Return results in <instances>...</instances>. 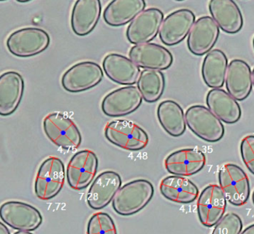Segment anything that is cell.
Masks as SVG:
<instances>
[{
	"label": "cell",
	"instance_id": "6da1fadb",
	"mask_svg": "<svg viewBox=\"0 0 254 234\" xmlns=\"http://www.w3.org/2000/svg\"><path fill=\"white\" fill-rule=\"evenodd\" d=\"M154 193V186L149 180H132L119 189L113 199V208L120 216L136 214L148 205Z\"/></svg>",
	"mask_w": 254,
	"mask_h": 234
},
{
	"label": "cell",
	"instance_id": "7a4b0ae2",
	"mask_svg": "<svg viewBox=\"0 0 254 234\" xmlns=\"http://www.w3.org/2000/svg\"><path fill=\"white\" fill-rule=\"evenodd\" d=\"M44 130L52 143L64 150H75L79 147L82 141L81 132L75 122L59 112L46 116Z\"/></svg>",
	"mask_w": 254,
	"mask_h": 234
},
{
	"label": "cell",
	"instance_id": "3957f363",
	"mask_svg": "<svg viewBox=\"0 0 254 234\" xmlns=\"http://www.w3.org/2000/svg\"><path fill=\"white\" fill-rule=\"evenodd\" d=\"M188 128L197 137L207 142L216 143L224 137L225 129L222 122L203 105H192L185 113Z\"/></svg>",
	"mask_w": 254,
	"mask_h": 234
},
{
	"label": "cell",
	"instance_id": "277c9868",
	"mask_svg": "<svg viewBox=\"0 0 254 234\" xmlns=\"http://www.w3.org/2000/svg\"><path fill=\"white\" fill-rule=\"evenodd\" d=\"M107 140L125 150H142L146 147L149 137L146 131L132 121L118 119L109 122L105 127Z\"/></svg>",
	"mask_w": 254,
	"mask_h": 234
},
{
	"label": "cell",
	"instance_id": "5b68a950",
	"mask_svg": "<svg viewBox=\"0 0 254 234\" xmlns=\"http://www.w3.org/2000/svg\"><path fill=\"white\" fill-rule=\"evenodd\" d=\"M50 44L48 33L42 28L29 27L14 31L7 39L10 53L19 58H29L39 55Z\"/></svg>",
	"mask_w": 254,
	"mask_h": 234
},
{
	"label": "cell",
	"instance_id": "8992f818",
	"mask_svg": "<svg viewBox=\"0 0 254 234\" xmlns=\"http://www.w3.org/2000/svg\"><path fill=\"white\" fill-rule=\"evenodd\" d=\"M220 187L226 199L236 207L245 205L251 194L248 174L238 165L224 164L218 171Z\"/></svg>",
	"mask_w": 254,
	"mask_h": 234
},
{
	"label": "cell",
	"instance_id": "52a82bcc",
	"mask_svg": "<svg viewBox=\"0 0 254 234\" xmlns=\"http://www.w3.org/2000/svg\"><path fill=\"white\" fill-rule=\"evenodd\" d=\"M64 182V164L59 158L50 156L38 169L35 183V195L43 201L52 199L62 191Z\"/></svg>",
	"mask_w": 254,
	"mask_h": 234
},
{
	"label": "cell",
	"instance_id": "ba28073f",
	"mask_svg": "<svg viewBox=\"0 0 254 234\" xmlns=\"http://www.w3.org/2000/svg\"><path fill=\"white\" fill-rule=\"evenodd\" d=\"M0 217L4 223L19 231H34L43 222L41 212L27 203L10 201L0 208Z\"/></svg>",
	"mask_w": 254,
	"mask_h": 234
},
{
	"label": "cell",
	"instance_id": "9c48e42d",
	"mask_svg": "<svg viewBox=\"0 0 254 234\" xmlns=\"http://www.w3.org/2000/svg\"><path fill=\"white\" fill-rule=\"evenodd\" d=\"M103 77V70L99 64L93 61H83L65 72L62 84L67 92H84L97 86Z\"/></svg>",
	"mask_w": 254,
	"mask_h": 234
},
{
	"label": "cell",
	"instance_id": "30bf717a",
	"mask_svg": "<svg viewBox=\"0 0 254 234\" xmlns=\"http://www.w3.org/2000/svg\"><path fill=\"white\" fill-rule=\"evenodd\" d=\"M99 159L90 150L77 152L69 160L66 168L68 184L74 190H82L93 181L97 173Z\"/></svg>",
	"mask_w": 254,
	"mask_h": 234
},
{
	"label": "cell",
	"instance_id": "8fae6325",
	"mask_svg": "<svg viewBox=\"0 0 254 234\" xmlns=\"http://www.w3.org/2000/svg\"><path fill=\"white\" fill-rule=\"evenodd\" d=\"M164 14L156 7L145 9L129 24L126 37L132 44L148 43L154 40L161 27Z\"/></svg>",
	"mask_w": 254,
	"mask_h": 234
},
{
	"label": "cell",
	"instance_id": "7c38bea8",
	"mask_svg": "<svg viewBox=\"0 0 254 234\" xmlns=\"http://www.w3.org/2000/svg\"><path fill=\"white\" fill-rule=\"evenodd\" d=\"M227 199L222 189L216 184L203 189L197 203L199 220L203 226H215L222 219L227 207Z\"/></svg>",
	"mask_w": 254,
	"mask_h": 234
},
{
	"label": "cell",
	"instance_id": "4fadbf2b",
	"mask_svg": "<svg viewBox=\"0 0 254 234\" xmlns=\"http://www.w3.org/2000/svg\"><path fill=\"white\" fill-rule=\"evenodd\" d=\"M195 21V15L190 9L172 12L162 22L159 31L160 40L166 46L179 44L190 34Z\"/></svg>",
	"mask_w": 254,
	"mask_h": 234
},
{
	"label": "cell",
	"instance_id": "5bb4252c",
	"mask_svg": "<svg viewBox=\"0 0 254 234\" xmlns=\"http://www.w3.org/2000/svg\"><path fill=\"white\" fill-rule=\"evenodd\" d=\"M142 99L137 86H124L112 91L104 98L102 110L110 117L127 116L140 107Z\"/></svg>",
	"mask_w": 254,
	"mask_h": 234
},
{
	"label": "cell",
	"instance_id": "9a60e30c",
	"mask_svg": "<svg viewBox=\"0 0 254 234\" xmlns=\"http://www.w3.org/2000/svg\"><path fill=\"white\" fill-rule=\"evenodd\" d=\"M219 27L212 16L198 18L187 40L189 50L195 56H203L212 51L219 37Z\"/></svg>",
	"mask_w": 254,
	"mask_h": 234
},
{
	"label": "cell",
	"instance_id": "2e32d148",
	"mask_svg": "<svg viewBox=\"0 0 254 234\" xmlns=\"http://www.w3.org/2000/svg\"><path fill=\"white\" fill-rule=\"evenodd\" d=\"M129 58L145 70H166L173 64V55L164 46L157 43H144L133 46Z\"/></svg>",
	"mask_w": 254,
	"mask_h": 234
},
{
	"label": "cell",
	"instance_id": "e0dca14e",
	"mask_svg": "<svg viewBox=\"0 0 254 234\" xmlns=\"http://www.w3.org/2000/svg\"><path fill=\"white\" fill-rule=\"evenodd\" d=\"M121 186L122 179L118 173L103 171L95 179L87 192V204L93 210L105 208L113 201Z\"/></svg>",
	"mask_w": 254,
	"mask_h": 234
},
{
	"label": "cell",
	"instance_id": "ac0fdd59",
	"mask_svg": "<svg viewBox=\"0 0 254 234\" xmlns=\"http://www.w3.org/2000/svg\"><path fill=\"white\" fill-rule=\"evenodd\" d=\"M206 162V155L202 151L184 149L170 154L165 160V167L170 174L187 177L201 171Z\"/></svg>",
	"mask_w": 254,
	"mask_h": 234
},
{
	"label": "cell",
	"instance_id": "d6986e66",
	"mask_svg": "<svg viewBox=\"0 0 254 234\" xmlns=\"http://www.w3.org/2000/svg\"><path fill=\"white\" fill-rule=\"evenodd\" d=\"M25 83L23 76L14 71L5 72L0 77V115L10 116L18 108Z\"/></svg>",
	"mask_w": 254,
	"mask_h": 234
},
{
	"label": "cell",
	"instance_id": "ffe728a7",
	"mask_svg": "<svg viewBox=\"0 0 254 234\" xmlns=\"http://www.w3.org/2000/svg\"><path fill=\"white\" fill-rule=\"evenodd\" d=\"M227 92L236 101L246 99L253 89L252 71L248 63L243 60L230 61L225 80Z\"/></svg>",
	"mask_w": 254,
	"mask_h": 234
},
{
	"label": "cell",
	"instance_id": "44dd1931",
	"mask_svg": "<svg viewBox=\"0 0 254 234\" xmlns=\"http://www.w3.org/2000/svg\"><path fill=\"white\" fill-rule=\"evenodd\" d=\"M102 4L99 0L75 1L71 15V27L76 35H88L96 28L100 19Z\"/></svg>",
	"mask_w": 254,
	"mask_h": 234
},
{
	"label": "cell",
	"instance_id": "7402d4cb",
	"mask_svg": "<svg viewBox=\"0 0 254 234\" xmlns=\"http://www.w3.org/2000/svg\"><path fill=\"white\" fill-rule=\"evenodd\" d=\"M104 72L113 81L121 85H131L137 83L140 70L130 58L120 54L111 53L104 58Z\"/></svg>",
	"mask_w": 254,
	"mask_h": 234
},
{
	"label": "cell",
	"instance_id": "603a6c76",
	"mask_svg": "<svg viewBox=\"0 0 254 234\" xmlns=\"http://www.w3.org/2000/svg\"><path fill=\"white\" fill-rule=\"evenodd\" d=\"M209 10L212 19L224 32L236 34L243 28V16L236 1L212 0L209 3Z\"/></svg>",
	"mask_w": 254,
	"mask_h": 234
},
{
	"label": "cell",
	"instance_id": "cb8c5ba5",
	"mask_svg": "<svg viewBox=\"0 0 254 234\" xmlns=\"http://www.w3.org/2000/svg\"><path fill=\"white\" fill-rule=\"evenodd\" d=\"M208 108L221 122L235 124L242 117V108L238 101L222 89H212L206 97Z\"/></svg>",
	"mask_w": 254,
	"mask_h": 234
},
{
	"label": "cell",
	"instance_id": "d4e9b609",
	"mask_svg": "<svg viewBox=\"0 0 254 234\" xmlns=\"http://www.w3.org/2000/svg\"><path fill=\"white\" fill-rule=\"evenodd\" d=\"M160 190L166 199L178 204H190L199 196L197 186L190 179L181 176H168L163 178Z\"/></svg>",
	"mask_w": 254,
	"mask_h": 234
},
{
	"label": "cell",
	"instance_id": "484cf974",
	"mask_svg": "<svg viewBox=\"0 0 254 234\" xmlns=\"http://www.w3.org/2000/svg\"><path fill=\"white\" fill-rule=\"evenodd\" d=\"M144 0H114L111 1L103 13L105 22L110 26L118 27L131 22L145 10Z\"/></svg>",
	"mask_w": 254,
	"mask_h": 234
},
{
	"label": "cell",
	"instance_id": "4316f807",
	"mask_svg": "<svg viewBox=\"0 0 254 234\" xmlns=\"http://www.w3.org/2000/svg\"><path fill=\"white\" fill-rule=\"evenodd\" d=\"M228 59L221 49H212L206 54L201 67L203 81L212 89H221L225 83Z\"/></svg>",
	"mask_w": 254,
	"mask_h": 234
},
{
	"label": "cell",
	"instance_id": "83f0119b",
	"mask_svg": "<svg viewBox=\"0 0 254 234\" xmlns=\"http://www.w3.org/2000/svg\"><path fill=\"white\" fill-rule=\"evenodd\" d=\"M157 118L162 128L169 135L179 137L187 129L185 113L182 107L173 100H165L157 107Z\"/></svg>",
	"mask_w": 254,
	"mask_h": 234
},
{
	"label": "cell",
	"instance_id": "f1b7e54d",
	"mask_svg": "<svg viewBox=\"0 0 254 234\" xmlns=\"http://www.w3.org/2000/svg\"><path fill=\"white\" fill-rule=\"evenodd\" d=\"M165 85V76L160 70H142L137 82V88L142 98L148 103L156 102L161 98Z\"/></svg>",
	"mask_w": 254,
	"mask_h": 234
},
{
	"label": "cell",
	"instance_id": "f546056e",
	"mask_svg": "<svg viewBox=\"0 0 254 234\" xmlns=\"http://www.w3.org/2000/svg\"><path fill=\"white\" fill-rule=\"evenodd\" d=\"M87 234H118L111 216L106 213H95L87 224Z\"/></svg>",
	"mask_w": 254,
	"mask_h": 234
},
{
	"label": "cell",
	"instance_id": "4dcf8cb0",
	"mask_svg": "<svg viewBox=\"0 0 254 234\" xmlns=\"http://www.w3.org/2000/svg\"><path fill=\"white\" fill-rule=\"evenodd\" d=\"M243 223L239 215L229 213L216 224L212 234H241Z\"/></svg>",
	"mask_w": 254,
	"mask_h": 234
},
{
	"label": "cell",
	"instance_id": "1f68e13d",
	"mask_svg": "<svg viewBox=\"0 0 254 234\" xmlns=\"http://www.w3.org/2000/svg\"><path fill=\"white\" fill-rule=\"evenodd\" d=\"M241 156L244 163L254 174V135L244 137L240 145Z\"/></svg>",
	"mask_w": 254,
	"mask_h": 234
},
{
	"label": "cell",
	"instance_id": "d6a6232c",
	"mask_svg": "<svg viewBox=\"0 0 254 234\" xmlns=\"http://www.w3.org/2000/svg\"><path fill=\"white\" fill-rule=\"evenodd\" d=\"M241 234H254V224L245 228Z\"/></svg>",
	"mask_w": 254,
	"mask_h": 234
},
{
	"label": "cell",
	"instance_id": "836d02e7",
	"mask_svg": "<svg viewBox=\"0 0 254 234\" xmlns=\"http://www.w3.org/2000/svg\"><path fill=\"white\" fill-rule=\"evenodd\" d=\"M0 234H11L9 230L2 222L0 223Z\"/></svg>",
	"mask_w": 254,
	"mask_h": 234
},
{
	"label": "cell",
	"instance_id": "e575fe53",
	"mask_svg": "<svg viewBox=\"0 0 254 234\" xmlns=\"http://www.w3.org/2000/svg\"><path fill=\"white\" fill-rule=\"evenodd\" d=\"M14 234H33L29 231H17V232L14 233Z\"/></svg>",
	"mask_w": 254,
	"mask_h": 234
},
{
	"label": "cell",
	"instance_id": "d590c367",
	"mask_svg": "<svg viewBox=\"0 0 254 234\" xmlns=\"http://www.w3.org/2000/svg\"><path fill=\"white\" fill-rule=\"evenodd\" d=\"M252 78H253V85H254V70L252 71Z\"/></svg>",
	"mask_w": 254,
	"mask_h": 234
},
{
	"label": "cell",
	"instance_id": "8d00e7d4",
	"mask_svg": "<svg viewBox=\"0 0 254 234\" xmlns=\"http://www.w3.org/2000/svg\"><path fill=\"white\" fill-rule=\"evenodd\" d=\"M252 200H253V203H254V193H253V195H252Z\"/></svg>",
	"mask_w": 254,
	"mask_h": 234
},
{
	"label": "cell",
	"instance_id": "74e56055",
	"mask_svg": "<svg viewBox=\"0 0 254 234\" xmlns=\"http://www.w3.org/2000/svg\"><path fill=\"white\" fill-rule=\"evenodd\" d=\"M253 46H254V40H253Z\"/></svg>",
	"mask_w": 254,
	"mask_h": 234
}]
</instances>
